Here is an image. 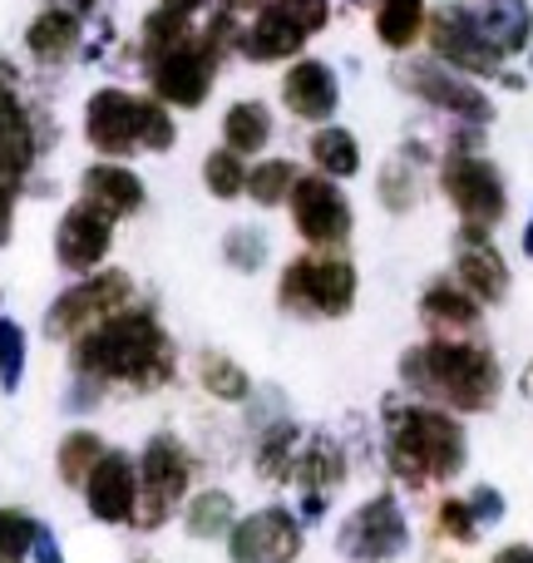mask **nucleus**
<instances>
[{"label": "nucleus", "mask_w": 533, "mask_h": 563, "mask_svg": "<svg viewBox=\"0 0 533 563\" xmlns=\"http://www.w3.org/2000/svg\"><path fill=\"white\" fill-rule=\"evenodd\" d=\"M69 366H75V376L95 380V386L154 390L174 376V346H168V336H164L154 311L124 307L119 317L99 321L95 331L75 336Z\"/></svg>", "instance_id": "f257e3e1"}, {"label": "nucleus", "mask_w": 533, "mask_h": 563, "mask_svg": "<svg viewBox=\"0 0 533 563\" xmlns=\"http://www.w3.org/2000/svg\"><path fill=\"white\" fill-rule=\"evenodd\" d=\"M400 380L420 396H435L440 406L479 416L499 400L504 376H499V356L485 341L465 336H430L425 346H410L400 356Z\"/></svg>", "instance_id": "f03ea898"}, {"label": "nucleus", "mask_w": 533, "mask_h": 563, "mask_svg": "<svg viewBox=\"0 0 533 563\" xmlns=\"http://www.w3.org/2000/svg\"><path fill=\"white\" fill-rule=\"evenodd\" d=\"M465 430L440 406H390L386 410V465L400 485H445L465 470Z\"/></svg>", "instance_id": "7ed1b4c3"}, {"label": "nucleus", "mask_w": 533, "mask_h": 563, "mask_svg": "<svg viewBox=\"0 0 533 563\" xmlns=\"http://www.w3.org/2000/svg\"><path fill=\"white\" fill-rule=\"evenodd\" d=\"M85 139L99 158H129L138 148L168 154L178 139V124L164 99H144L119 85H104L85 104Z\"/></svg>", "instance_id": "20e7f679"}, {"label": "nucleus", "mask_w": 533, "mask_h": 563, "mask_svg": "<svg viewBox=\"0 0 533 563\" xmlns=\"http://www.w3.org/2000/svg\"><path fill=\"white\" fill-rule=\"evenodd\" d=\"M356 267L336 253L291 257L277 277V307L291 317H346L356 307Z\"/></svg>", "instance_id": "39448f33"}, {"label": "nucleus", "mask_w": 533, "mask_h": 563, "mask_svg": "<svg viewBox=\"0 0 533 563\" xmlns=\"http://www.w3.org/2000/svg\"><path fill=\"white\" fill-rule=\"evenodd\" d=\"M188 485H193V455L178 435L158 430L148 435L144 455H138V509L134 525L138 529H158L178 515V505L188 499Z\"/></svg>", "instance_id": "423d86ee"}, {"label": "nucleus", "mask_w": 533, "mask_h": 563, "mask_svg": "<svg viewBox=\"0 0 533 563\" xmlns=\"http://www.w3.org/2000/svg\"><path fill=\"white\" fill-rule=\"evenodd\" d=\"M134 297V277L119 267H99V273L79 277L75 287H65L45 311V336L49 341H75L85 331H95L99 321L119 317Z\"/></svg>", "instance_id": "0eeeda50"}, {"label": "nucleus", "mask_w": 533, "mask_h": 563, "mask_svg": "<svg viewBox=\"0 0 533 563\" xmlns=\"http://www.w3.org/2000/svg\"><path fill=\"white\" fill-rule=\"evenodd\" d=\"M336 549L351 563H396L410 549V519L396 495H370L336 529Z\"/></svg>", "instance_id": "6e6552de"}, {"label": "nucleus", "mask_w": 533, "mask_h": 563, "mask_svg": "<svg viewBox=\"0 0 533 563\" xmlns=\"http://www.w3.org/2000/svg\"><path fill=\"white\" fill-rule=\"evenodd\" d=\"M440 188H445V198L455 203V213L465 218V228H485V233H495L499 223H504L509 213V188H504V174H499L489 158L479 154H449L445 164H440Z\"/></svg>", "instance_id": "1a4fd4ad"}, {"label": "nucleus", "mask_w": 533, "mask_h": 563, "mask_svg": "<svg viewBox=\"0 0 533 563\" xmlns=\"http://www.w3.org/2000/svg\"><path fill=\"white\" fill-rule=\"evenodd\" d=\"M218 55L203 35H188L184 45L164 49L158 59H148V85H154V99H164L168 109H203V99L213 95V79H218Z\"/></svg>", "instance_id": "9d476101"}, {"label": "nucleus", "mask_w": 533, "mask_h": 563, "mask_svg": "<svg viewBox=\"0 0 533 563\" xmlns=\"http://www.w3.org/2000/svg\"><path fill=\"white\" fill-rule=\"evenodd\" d=\"M287 208H291L297 233L307 238L311 247H341L351 238V228H356L351 198L341 194V184L326 174H297Z\"/></svg>", "instance_id": "9b49d317"}, {"label": "nucleus", "mask_w": 533, "mask_h": 563, "mask_svg": "<svg viewBox=\"0 0 533 563\" xmlns=\"http://www.w3.org/2000/svg\"><path fill=\"white\" fill-rule=\"evenodd\" d=\"M430 49H435L440 65L459 69V75H499V65H504V55H499L495 45H489V35L479 30V15L469 5H440L430 10Z\"/></svg>", "instance_id": "f8f14e48"}, {"label": "nucleus", "mask_w": 533, "mask_h": 563, "mask_svg": "<svg viewBox=\"0 0 533 563\" xmlns=\"http://www.w3.org/2000/svg\"><path fill=\"white\" fill-rule=\"evenodd\" d=\"M396 79L415 99L465 119V124H489V119H495V99H485V89H479L475 79L449 69V65H440V59H406V65L396 69Z\"/></svg>", "instance_id": "ddd939ff"}, {"label": "nucleus", "mask_w": 533, "mask_h": 563, "mask_svg": "<svg viewBox=\"0 0 533 563\" xmlns=\"http://www.w3.org/2000/svg\"><path fill=\"white\" fill-rule=\"evenodd\" d=\"M301 519L281 505L253 509L227 529V559L233 563H297L301 559Z\"/></svg>", "instance_id": "4468645a"}, {"label": "nucleus", "mask_w": 533, "mask_h": 563, "mask_svg": "<svg viewBox=\"0 0 533 563\" xmlns=\"http://www.w3.org/2000/svg\"><path fill=\"white\" fill-rule=\"evenodd\" d=\"M109 247H114V218L104 208H95L89 198L69 203L59 213V228H55V263L75 277H89L104 267Z\"/></svg>", "instance_id": "2eb2a0df"}, {"label": "nucleus", "mask_w": 533, "mask_h": 563, "mask_svg": "<svg viewBox=\"0 0 533 563\" xmlns=\"http://www.w3.org/2000/svg\"><path fill=\"white\" fill-rule=\"evenodd\" d=\"M85 505L99 525H134L138 509V465L124 450H104L85 479Z\"/></svg>", "instance_id": "dca6fc26"}, {"label": "nucleus", "mask_w": 533, "mask_h": 563, "mask_svg": "<svg viewBox=\"0 0 533 563\" xmlns=\"http://www.w3.org/2000/svg\"><path fill=\"white\" fill-rule=\"evenodd\" d=\"M281 104H287L291 119H307V124H331L341 104V85L336 69L326 59H291L287 75H281Z\"/></svg>", "instance_id": "f3484780"}, {"label": "nucleus", "mask_w": 533, "mask_h": 563, "mask_svg": "<svg viewBox=\"0 0 533 563\" xmlns=\"http://www.w3.org/2000/svg\"><path fill=\"white\" fill-rule=\"evenodd\" d=\"M79 198H89V203L104 208L119 223V218L138 213L148 194H144V178H138L124 158H99V164H89L85 174H79Z\"/></svg>", "instance_id": "a211bd4d"}, {"label": "nucleus", "mask_w": 533, "mask_h": 563, "mask_svg": "<svg viewBox=\"0 0 533 563\" xmlns=\"http://www.w3.org/2000/svg\"><path fill=\"white\" fill-rule=\"evenodd\" d=\"M301 45H307V30L297 25V20L287 15V10L271 0L263 5L253 20H247L243 40H237V49H243L253 65H277V59H297Z\"/></svg>", "instance_id": "6ab92c4d"}, {"label": "nucleus", "mask_w": 533, "mask_h": 563, "mask_svg": "<svg viewBox=\"0 0 533 563\" xmlns=\"http://www.w3.org/2000/svg\"><path fill=\"white\" fill-rule=\"evenodd\" d=\"M420 317H425V327L435 331V336H469V331H479V321H485V301L459 287L455 277H440V282H430L425 297H420Z\"/></svg>", "instance_id": "aec40b11"}, {"label": "nucleus", "mask_w": 533, "mask_h": 563, "mask_svg": "<svg viewBox=\"0 0 533 563\" xmlns=\"http://www.w3.org/2000/svg\"><path fill=\"white\" fill-rule=\"evenodd\" d=\"M455 282L465 291H475L479 301H504L509 287H514V273H509L504 253H499L489 238H459V263H455Z\"/></svg>", "instance_id": "412c9836"}, {"label": "nucleus", "mask_w": 533, "mask_h": 563, "mask_svg": "<svg viewBox=\"0 0 533 563\" xmlns=\"http://www.w3.org/2000/svg\"><path fill=\"white\" fill-rule=\"evenodd\" d=\"M40 154V139H35V119L30 109L20 104V95L0 79V174H15L25 178L30 164Z\"/></svg>", "instance_id": "4be33fe9"}, {"label": "nucleus", "mask_w": 533, "mask_h": 563, "mask_svg": "<svg viewBox=\"0 0 533 563\" xmlns=\"http://www.w3.org/2000/svg\"><path fill=\"white\" fill-rule=\"evenodd\" d=\"M291 479H297L307 495L326 499L331 489L346 485V450H341L331 435H311L307 445L297 450V470H291Z\"/></svg>", "instance_id": "5701e85b"}, {"label": "nucleus", "mask_w": 533, "mask_h": 563, "mask_svg": "<svg viewBox=\"0 0 533 563\" xmlns=\"http://www.w3.org/2000/svg\"><path fill=\"white\" fill-rule=\"evenodd\" d=\"M79 45V15L65 5H49L40 10L35 20L25 25V49L35 59H45V65H59V59H69Z\"/></svg>", "instance_id": "b1692460"}, {"label": "nucleus", "mask_w": 533, "mask_h": 563, "mask_svg": "<svg viewBox=\"0 0 533 563\" xmlns=\"http://www.w3.org/2000/svg\"><path fill=\"white\" fill-rule=\"evenodd\" d=\"M475 15H479V30L489 35V45H495L499 55H519V49H529L533 10L524 5V0H485Z\"/></svg>", "instance_id": "393cba45"}, {"label": "nucleus", "mask_w": 533, "mask_h": 563, "mask_svg": "<svg viewBox=\"0 0 533 563\" xmlns=\"http://www.w3.org/2000/svg\"><path fill=\"white\" fill-rule=\"evenodd\" d=\"M223 144L237 148V154H263L271 144V109L263 99H237L233 109L223 114Z\"/></svg>", "instance_id": "a878e982"}, {"label": "nucleus", "mask_w": 533, "mask_h": 563, "mask_svg": "<svg viewBox=\"0 0 533 563\" xmlns=\"http://www.w3.org/2000/svg\"><path fill=\"white\" fill-rule=\"evenodd\" d=\"M430 25L425 0H380L376 5V40L386 49H410Z\"/></svg>", "instance_id": "bb28decb"}, {"label": "nucleus", "mask_w": 533, "mask_h": 563, "mask_svg": "<svg viewBox=\"0 0 533 563\" xmlns=\"http://www.w3.org/2000/svg\"><path fill=\"white\" fill-rule=\"evenodd\" d=\"M311 164H317V174H326V178H356L360 174L356 134L341 124H317V134H311Z\"/></svg>", "instance_id": "cd10ccee"}, {"label": "nucleus", "mask_w": 533, "mask_h": 563, "mask_svg": "<svg viewBox=\"0 0 533 563\" xmlns=\"http://www.w3.org/2000/svg\"><path fill=\"white\" fill-rule=\"evenodd\" d=\"M198 386L213 400H223V406H243V400L253 396V376H247L233 356H223V351H203V356H198Z\"/></svg>", "instance_id": "c85d7f7f"}, {"label": "nucleus", "mask_w": 533, "mask_h": 563, "mask_svg": "<svg viewBox=\"0 0 533 563\" xmlns=\"http://www.w3.org/2000/svg\"><path fill=\"white\" fill-rule=\"evenodd\" d=\"M184 525L193 539H223L227 529L237 525L233 495H227V489H203V495H193L184 509Z\"/></svg>", "instance_id": "c756f323"}, {"label": "nucleus", "mask_w": 533, "mask_h": 563, "mask_svg": "<svg viewBox=\"0 0 533 563\" xmlns=\"http://www.w3.org/2000/svg\"><path fill=\"white\" fill-rule=\"evenodd\" d=\"M104 440H99V430H69L65 440H59V450H55V470H59V479L65 485H75V489H85V479H89V470L99 465V455H104Z\"/></svg>", "instance_id": "7c9ffc66"}, {"label": "nucleus", "mask_w": 533, "mask_h": 563, "mask_svg": "<svg viewBox=\"0 0 533 563\" xmlns=\"http://www.w3.org/2000/svg\"><path fill=\"white\" fill-rule=\"evenodd\" d=\"M297 450H301V435L291 420H277V426L267 430L263 440H257V475L263 479H291V470H297Z\"/></svg>", "instance_id": "2f4dec72"}, {"label": "nucleus", "mask_w": 533, "mask_h": 563, "mask_svg": "<svg viewBox=\"0 0 533 563\" xmlns=\"http://www.w3.org/2000/svg\"><path fill=\"white\" fill-rule=\"evenodd\" d=\"M203 188L218 198V203H233V198L247 194V164L237 148H213V154L203 158Z\"/></svg>", "instance_id": "473e14b6"}, {"label": "nucleus", "mask_w": 533, "mask_h": 563, "mask_svg": "<svg viewBox=\"0 0 533 563\" xmlns=\"http://www.w3.org/2000/svg\"><path fill=\"white\" fill-rule=\"evenodd\" d=\"M301 168L291 158H263L257 168H247V198L257 208H277L291 198V184H297Z\"/></svg>", "instance_id": "72a5a7b5"}, {"label": "nucleus", "mask_w": 533, "mask_h": 563, "mask_svg": "<svg viewBox=\"0 0 533 563\" xmlns=\"http://www.w3.org/2000/svg\"><path fill=\"white\" fill-rule=\"evenodd\" d=\"M193 35V20L188 15H178V10H164V5H154L144 15V65L148 59H158L164 49H174V45H184V40Z\"/></svg>", "instance_id": "f704fd0d"}, {"label": "nucleus", "mask_w": 533, "mask_h": 563, "mask_svg": "<svg viewBox=\"0 0 533 563\" xmlns=\"http://www.w3.org/2000/svg\"><path fill=\"white\" fill-rule=\"evenodd\" d=\"M223 257H227V267H237V273H263L267 267V233L253 223L233 228V233L223 238Z\"/></svg>", "instance_id": "c9c22d12"}, {"label": "nucleus", "mask_w": 533, "mask_h": 563, "mask_svg": "<svg viewBox=\"0 0 533 563\" xmlns=\"http://www.w3.org/2000/svg\"><path fill=\"white\" fill-rule=\"evenodd\" d=\"M25 356H30V346H25V327L20 321H10V317H0V390H20V380H25Z\"/></svg>", "instance_id": "e433bc0d"}, {"label": "nucleus", "mask_w": 533, "mask_h": 563, "mask_svg": "<svg viewBox=\"0 0 533 563\" xmlns=\"http://www.w3.org/2000/svg\"><path fill=\"white\" fill-rule=\"evenodd\" d=\"M40 525L20 509H0V563H25L30 549H35Z\"/></svg>", "instance_id": "4c0bfd02"}, {"label": "nucleus", "mask_w": 533, "mask_h": 563, "mask_svg": "<svg viewBox=\"0 0 533 563\" xmlns=\"http://www.w3.org/2000/svg\"><path fill=\"white\" fill-rule=\"evenodd\" d=\"M415 198H420V188H415V174H410L406 164H390L386 174H380V203H386L390 213H410Z\"/></svg>", "instance_id": "58836bf2"}, {"label": "nucleus", "mask_w": 533, "mask_h": 563, "mask_svg": "<svg viewBox=\"0 0 533 563\" xmlns=\"http://www.w3.org/2000/svg\"><path fill=\"white\" fill-rule=\"evenodd\" d=\"M440 534L445 539H459V544H475L479 539V519H475V509H469V499H455L449 495L445 505H440Z\"/></svg>", "instance_id": "ea45409f"}, {"label": "nucleus", "mask_w": 533, "mask_h": 563, "mask_svg": "<svg viewBox=\"0 0 533 563\" xmlns=\"http://www.w3.org/2000/svg\"><path fill=\"white\" fill-rule=\"evenodd\" d=\"M281 10H287L291 20H297L307 35H317V30H326V20H331V0H277Z\"/></svg>", "instance_id": "a19ab883"}, {"label": "nucleus", "mask_w": 533, "mask_h": 563, "mask_svg": "<svg viewBox=\"0 0 533 563\" xmlns=\"http://www.w3.org/2000/svg\"><path fill=\"white\" fill-rule=\"evenodd\" d=\"M469 509H475L479 529H485V525H499V519H504V495H499V489H489V485H479L475 495H469Z\"/></svg>", "instance_id": "79ce46f5"}, {"label": "nucleus", "mask_w": 533, "mask_h": 563, "mask_svg": "<svg viewBox=\"0 0 533 563\" xmlns=\"http://www.w3.org/2000/svg\"><path fill=\"white\" fill-rule=\"evenodd\" d=\"M25 178L15 174H0V243H10V228H15V198Z\"/></svg>", "instance_id": "37998d69"}, {"label": "nucleus", "mask_w": 533, "mask_h": 563, "mask_svg": "<svg viewBox=\"0 0 533 563\" xmlns=\"http://www.w3.org/2000/svg\"><path fill=\"white\" fill-rule=\"evenodd\" d=\"M30 559H35V563H65V554H59V544H55V534H49L45 525H40V534H35V549H30Z\"/></svg>", "instance_id": "c03bdc74"}, {"label": "nucleus", "mask_w": 533, "mask_h": 563, "mask_svg": "<svg viewBox=\"0 0 533 563\" xmlns=\"http://www.w3.org/2000/svg\"><path fill=\"white\" fill-rule=\"evenodd\" d=\"M263 5H271V0H218V10H227V15H257Z\"/></svg>", "instance_id": "a18cd8bd"}, {"label": "nucleus", "mask_w": 533, "mask_h": 563, "mask_svg": "<svg viewBox=\"0 0 533 563\" xmlns=\"http://www.w3.org/2000/svg\"><path fill=\"white\" fill-rule=\"evenodd\" d=\"M495 563H533V549L529 544H509V549H499Z\"/></svg>", "instance_id": "49530a36"}, {"label": "nucleus", "mask_w": 533, "mask_h": 563, "mask_svg": "<svg viewBox=\"0 0 533 563\" xmlns=\"http://www.w3.org/2000/svg\"><path fill=\"white\" fill-rule=\"evenodd\" d=\"M158 5H164V10H178V15H193L203 0H158Z\"/></svg>", "instance_id": "de8ad7c7"}, {"label": "nucleus", "mask_w": 533, "mask_h": 563, "mask_svg": "<svg viewBox=\"0 0 533 563\" xmlns=\"http://www.w3.org/2000/svg\"><path fill=\"white\" fill-rule=\"evenodd\" d=\"M59 5H65V10H75V15H79V20H85V15H89V10H95V5H99V0H59Z\"/></svg>", "instance_id": "09e8293b"}, {"label": "nucleus", "mask_w": 533, "mask_h": 563, "mask_svg": "<svg viewBox=\"0 0 533 563\" xmlns=\"http://www.w3.org/2000/svg\"><path fill=\"white\" fill-rule=\"evenodd\" d=\"M524 396L533 400V361H529V366H524Z\"/></svg>", "instance_id": "8fccbe9b"}, {"label": "nucleus", "mask_w": 533, "mask_h": 563, "mask_svg": "<svg viewBox=\"0 0 533 563\" xmlns=\"http://www.w3.org/2000/svg\"><path fill=\"white\" fill-rule=\"evenodd\" d=\"M524 253L533 257V218H529V223H524Z\"/></svg>", "instance_id": "3c124183"}, {"label": "nucleus", "mask_w": 533, "mask_h": 563, "mask_svg": "<svg viewBox=\"0 0 533 563\" xmlns=\"http://www.w3.org/2000/svg\"><path fill=\"white\" fill-rule=\"evenodd\" d=\"M356 5H370V10H376V5H380V0H356Z\"/></svg>", "instance_id": "603ef678"}]
</instances>
